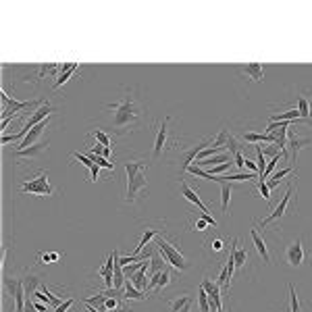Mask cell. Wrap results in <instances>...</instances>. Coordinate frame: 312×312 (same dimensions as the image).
<instances>
[{"mask_svg":"<svg viewBox=\"0 0 312 312\" xmlns=\"http://www.w3.org/2000/svg\"><path fill=\"white\" fill-rule=\"evenodd\" d=\"M106 108L112 110V127H115V131L119 135H123L125 131L137 129L146 119V106L133 88L125 90L119 100L106 104Z\"/></svg>","mask_w":312,"mask_h":312,"instance_id":"1","label":"cell"},{"mask_svg":"<svg viewBox=\"0 0 312 312\" xmlns=\"http://www.w3.org/2000/svg\"><path fill=\"white\" fill-rule=\"evenodd\" d=\"M156 248L161 250V254H163V258L171 264L175 271H179V273H186L188 268H190V262L183 258V254H181V250H179V246H173V244H169L167 239L163 237V235H159L156 237Z\"/></svg>","mask_w":312,"mask_h":312,"instance_id":"2","label":"cell"},{"mask_svg":"<svg viewBox=\"0 0 312 312\" xmlns=\"http://www.w3.org/2000/svg\"><path fill=\"white\" fill-rule=\"evenodd\" d=\"M21 192L23 194H38V196H50L54 194V188L50 186L48 181V175L46 171H40L32 181H25L21 186Z\"/></svg>","mask_w":312,"mask_h":312,"instance_id":"3","label":"cell"},{"mask_svg":"<svg viewBox=\"0 0 312 312\" xmlns=\"http://www.w3.org/2000/svg\"><path fill=\"white\" fill-rule=\"evenodd\" d=\"M148 188V179H146V171H139L133 177H127V196H125V202L133 204L139 194Z\"/></svg>","mask_w":312,"mask_h":312,"instance_id":"4","label":"cell"},{"mask_svg":"<svg viewBox=\"0 0 312 312\" xmlns=\"http://www.w3.org/2000/svg\"><path fill=\"white\" fill-rule=\"evenodd\" d=\"M295 125V123H293ZM291 125V127H293ZM289 127V131H287V148H289V159L295 163L297 161V156H300V152L308 146H312V139L310 137H302L300 131H295Z\"/></svg>","mask_w":312,"mask_h":312,"instance_id":"5","label":"cell"},{"mask_svg":"<svg viewBox=\"0 0 312 312\" xmlns=\"http://www.w3.org/2000/svg\"><path fill=\"white\" fill-rule=\"evenodd\" d=\"M306 258H308V254H306V250H304V239H302V237L293 239V242L287 246V250H285V260H287V264H289V266H302Z\"/></svg>","mask_w":312,"mask_h":312,"instance_id":"6","label":"cell"},{"mask_svg":"<svg viewBox=\"0 0 312 312\" xmlns=\"http://www.w3.org/2000/svg\"><path fill=\"white\" fill-rule=\"evenodd\" d=\"M3 102H5V110H3V115H5V117H7V115H19L21 110H30V108H34L36 104H42V102H38V100L17 102L15 98L7 96V92H3Z\"/></svg>","mask_w":312,"mask_h":312,"instance_id":"7","label":"cell"},{"mask_svg":"<svg viewBox=\"0 0 312 312\" xmlns=\"http://www.w3.org/2000/svg\"><path fill=\"white\" fill-rule=\"evenodd\" d=\"M291 190H293V186L289 183V186H287V190H285V194H283V198H281V202L275 206V210H273L268 217H264V219L260 221V225H262V227H266L268 223H273V221H277V219H283V217H285V210H287V204H289V196H291Z\"/></svg>","mask_w":312,"mask_h":312,"instance_id":"8","label":"cell"},{"mask_svg":"<svg viewBox=\"0 0 312 312\" xmlns=\"http://www.w3.org/2000/svg\"><path fill=\"white\" fill-rule=\"evenodd\" d=\"M169 146V117L163 121V125L159 127V133H156V139H154V148H152V154L159 159V156L167 150Z\"/></svg>","mask_w":312,"mask_h":312,"instance_id":"9","label":"cell"},{"mask_svg":"<svg viewBox=\"0 0 312 312\" xmlns=\"http://www.w3.org/2000/svg\"><path fill=\"white\" fill-rule=\"evenodd\" d=\"M48 125H50V121L46 119V121H42L40 125H36L34 129L27 133L19 144H17V150H23V148H30V146H34V144H38V139H40V135L44 133V129H48Z\"/></svg>","mask_w":312,"mask_h":312,"instance_id":"10","label":"cell"},{"mask_svg":"<svg viewBox=\"0 0 312 312\" xmlns=\"http://www.w3.org/2000/svg\"><path fill=\"white\" fill-rule=\"evenodd\" d=\"M44 150H48V141H38V144L30 146V148L15 150V152H13V156H15V159H38V156Z\"/></svg>","mask_w":312,"mask_h":312,"instance_id":"11","label":"cell"},{"mask_svg":"<svg viewBox=\"0 0 312 312\" xmlns=\"http://www.w3.org/2000/svg\"><path fill=\"white\" fill-rule=\"evenodd\" d=\"M250 237H252V244L256 246V252L262 256V260H264L266 264H271V254H268L266 242H264V237H260V233H258L256 227H252V229H250Z\"/></svg>","mask_w":312,"mask_h":312,"instance_id":"12","label":"cell"},{"mask_svg":"<svg viewBox=\"0 0 312 312\" xmlns=\"http://www.w3.org/2000/svg\"><path fill=\"white\" fill-rule=\"evenodd\" d=\"M21 283H23V289H25L27 300H32V297L36 295V291L42 287V277H38V275L30 273V275H25V277L21 279Z\"/></svg>","mask_w":312,"mask_h":312,"instance_id":"13","label":"cell"},{"mask_svg":"<svg viewBox=\"0 0 312 312\" xmlns=\"http://www.w3.org/2000/svg\"><path fill=\"white\" fill-rule=\"evenodd\" d=\"M239 73H244L252 81H262L264 79V67L260 63H250V65L239 67Z\"/></svg>","mask_w":312,"mask_h":312,"instance_id":"14","label":"cell"},{"mask_svg":"<svg viewBox=\"0 0 312 312\" xmlns=\"http://www.w3.org/2000/svg\"><path fill=\"white\" fill-rule=\"evenodd\" d=\"M73 159L75 161H79L83 167H88L90 169V181L94 183L96 179H98V175H100V167H98L88 154H83V152H73Z\"/></svg>","mask_w":312,"mask_h":312,"instance_id":"15","label":"cell"},{"mask_svg":"<svg viewBox=\"0 0 312 312\" xmlns=\"http://www.w3.org/2000/svg\"><path fill=\"white\" fill-rule=\"evenodd\" d=\"M181 194L186 196L192 204H196V208H200V210H202V215H208V208H206V204L200 200V198H198L196 190H192V188H190V186H188V183L183 181V179H181Z\"/></svg>","mask_w":312,"mask_h":312,"instance_id":"16","label":"cell"},{"mask_svg":"<svg viewBox=\"0 0 312 312\" xmlns=\"http://www.w3.org/2000/svg\"><path fill=\"white\" fill-rule=\"evenodd\" d=\"M77 67H79L77 63H67V65H65V69L61 71V75L56 77V81L52 83V90H59L61 86H65V83L71 79V75H73L75 71H77Z\"/></svg>","mask_w":312,"mask_h":312,"instance_id":"17","label":"cell"},{"mask_svg":"<svg viewBox=\"0 0 312 312\" xmlns=\"http://www.w3.org/2000/svg\"><path fill=\"white\" fill-rule=\"evenodd\" d=\"M231 161V154L229 152H223V154H215V156H210V159H206V161H200V163H196L198 167H202V169H212V167H219V165H223V163H229Z\"/></svg>","mask_w":312,"mask_h":312,"instance_id":"18","label":"cell"},{"mask_svg":"<svg viewBox=\"0 0 312 312\" xmlns=\"http://www.w3.org/2000/svg\"><path fill=\"white\" fill-rule=\"evenodd\" d=\"M231 192H233V186H231V183L223 181V183H221V208H223V215H229Z\"/></svg>","mask_w":312,"mask_h":312,"instance_id":"19","label":"cell"},{"mask_svg":"<svg viewBox=\"0 0 312 312\" xmlns=\"http://www.w3.org/2000/svg\"><path fill=\"white\" fill-rule=\"evenodd\" d=\"M123 289H125V300H139V302H141V300H146V297H148L146 291H139V289L133 287L131 279H127V281H125Z\"/></svg>","mask_w":312,"mask_h":312,"instance_id":"20","label":"cell"},{"mask_svg":"<svg viewBox=\"0 0 312 312\" xmlns=\"http://www.w3.org/2000/svg\"><path fill=\"white\" fill-rule=\"evenodd\" d=\"M302 115L297 108H289V110H283V112H275V115H271V121L279 123V121H300Z\"/></svg>","mask_w":312,"mask_h":312,"instance_id":"21","label":"cell"},{"mask_svg":"<svg viewBox=\"0 0 312 312\" xmlns=\"http://www.w3.org/2000/svg\"><path fill=\"white\" fill-rule=\"evenodd\" d=\"M148 266L150 264H144V266H141L139 268V271L131 277V283H133V287L135 289H139V291H146V285H148V283H146V275H148Z\"/></svg>","mask_w":312,"mask_h":312,"instance_id":"22","label":"cell"},{"mask_svg":"<svg viewBox=\"0 0 312 312\" xmlns=\"http://www.w3.org/2000/svg\"><path fill=\"white\" fill-rule=\"evenodd\" d=\"M148 169V163L146 161H127L125 163V173H127V177H133V175H137L139 171H146Z\"/></svg>","mask_w":312,"mask_h":312,"instance_id":"23","label":"cell"},{"mask_svg":"<svg viewBox=\"0 0 312 312\" xmlns=\"http://www.w3.org/2000/svg\"><path fill=\"white\" fill-rule=\"evenodd\" d=\"M297 110H300V115H302V119L304 121H312V115H310V102L306 100V98L302 96V94H297Z\"/></svg>","mask_w":312,"mask_h":312,"instance_id":"24","label":"cell"},{"mask_svg":"<svg viewBox=\"0 0 312 312\" xmlns=\"http://www.w3.org/2000/svg\"><path fill=\"white\" fill-rule=\"evenodd\" d=\"M293 173V167H287V169H281L279 173H275L273 177H271V181H266V186H268V190H275L279 183H281V179L285 177V175H291Z\"/></svg>","mask_w":312,"mask_h":312,"instance_id":"25","label":"cell"},{"mask_svg":"<svg viewBox=\"0 0 312 312\" xmlns=\"http://www.w3.org/2000/svg\"><path fill=\"white\" fill-rule=\"evenodd\" d=\"M186 173H190V175H194V177L208 179V181H215V179H217L215 175H210L208 171H204V169H202V167H198V165H190V167L186 169Z\"/></svg>","mask_w":312,"mask_h":312,"instance_id":"26","label":"cell"},{"mask_svg":"<svg viewBox=\"0 0 312 312\" xmlns=\"http://www.w3.org/2000/svg\"><path fill=\"white\" fill-rule=\"evenodd\" d=\"M198 308H200V312H210V297L202 285L198 287Z\"/></svg>","mask_w":312,"mask_h":312,"instance_id":"27","label":"cell"},{"mask_svg":"<svg viewBox=\"0 0 312 312\" xmlns=\"http://www.w3.org/2000/svg\"><path fill=\"white\" fill-rule=\"evenodd\" d=\"M171 281H173L171 271H167V268H163V271L159 273V287H156V291H163L165 287H169V285H171Z\"/></svg>","mask_w":312,"mask_h":312,"instance_id":"28","label":"cell"},{"mask_svg":"<svg viewBox=\"0 0 312 312\" xmlns=\"http://www.w3.org/2000/svg\"><path fill=\"white\" fill-rule=\"evenodd\" d=\"M254 150H256V167H258V175L260 179L264 177V171H266V161H264V154L260 150V144H254Z\"/></svg>","mask_w":312,"mask_h":312,"instance_id":"29","label":"cell"},{"mask_svg":"<svg viewBox=\"0 0 312 312\" xmlns=\"http://www.w3.org/2000/svg\"><path fill=\"white\" fill-rule=\"evenodd\" d=\"M188 302H192L190 295H179V297H175L173 302H169V312H179Z\"/></svg>","mask_w":312,"mask_h":312,"instance_id":"30","label":"cell"},{"mask_svg":"<svg viewBox=\"0 0 312 312\" xmlns=\"http://www.w3.org/2000/svg\"><path fill=\"white\" fill-rule=\"evenodd\" d=\"M246 260H248V250L246 248H235V268H244L246 266Z\"/></svg>","mask_w":312,"mask_h":312,"instance_id":"31","label":"cell"},{"mask_svg":"<svg viewBox=\"0 0 312 312\" xmlns=\"http://www.w3.org/2000/svg\"><path fill=\"white\" fill-rule=\"evenodd\" d=\"M279 161H287V156L285 154H279V156H273L271 159V163L266 165V171H264V177H262V181L268 177V175H273V171L277 169V165H279Z\"/></svg>","mask_w":312,"mask_h":312,"instance_id":"32","label":"cell"},{"mask_svg":"<svg viewBox=\"0 0 312 312\" xmlns=\"http://www.w3.org/2000/svg\"><path fill=\"white\" fill-rule=\"evenodd\" d=\"M94 137H96L98 144H102L104 148H110V146H112V139H110V135H108V133H104L102 129H98V127L94 129Z\"/></svg>","mask_w":312,"mask_h":312,"instance_id":"33","label":"cell"},{"mask_svg":"<svg viewBox=\"0 0 312 312\" xmlns=\"http://www.w3.org/2000/svg\"><path fill=\"white\" fill-rule=\"evenodd\" d=\"M90 159L98 165V167H102V169H108V171H115V163H110L108 159H104V156H90Z\"/></svg>","mask_w":312,"mask_h":312,"instance_id":"34","label":"cell"},{"mask_svg":"<svg viewBox=\"0 0 312 312\" xmlns=\"http://www.w3.org/2000/svg\"><path fill=\"white\" fill-rule=\"evenodd\" d=\"M208 250H210V252H215V254H221V252L225 250V242H223L221 237L210 239V242H208Z\"/></svg>","mask_w":312,"mask_h":312,"instance_id":"35","label":"cell"},{"mask_svg":"<svg viewBox=\"0 0 312 312\" xmlns=\"http://www.w3.org/2000/svg\"><path fill=\"white\" fill-rule=\"evenodd\" d=\"M61 254L59 252H48V254H40V262L44 264H50V262H59Z\"/></svg>","mask_w":312,"mask_h":312,"instance_id":"36","label":"cell"},{"mask_svg":"<svg viewBox=\"0 0 312 312\" xmlns=\"http://www.w3.org/2000/svg\"><path fill=\"white\" fill-rule=\"evenodd\" d=\"M256 186H258V192H260V196H262V200H271V190H268V186H266V181H262V179H258L256 181Z\"/></svg>","mask_w":312,"mask_h":312,"instance_id":"37","label":"cell"},{"mask_svg":"<svg viewBox=\"0 0 312 312\" xmlns=\"http://www.w3.org/2000/svg\"><path fill=\"white\" fill-rule=\"evenodd\" d=\"M206 227H208V221L204 217H198L194 223H192V229L194 231H206Z\"/></svg>","mask_w":312,"mask_h":312,"instance_id":"38","label":"cell"},{"mask_svg":"<svg viewBox=\"0 0 312 312\" xmlns=\"http://www.w3.org/2000/svg\"><path fill=\"white\" fill-rule=\"evenodd\" d=\"M231 165H233V163L229 161V163H223V165H219V167H212V169H210V175H223L225 171H229Z\"/></svg>","mask_w":312,"mask_h":312,"instance_id":"39","label":"cell"},{"mask_svg":"<svg viewBox=\"0 0 312 312\" xmlns=\"http://www.w3.org/2000/svg\"><path fill=\"white\" fill-rule=\"evenodd\" d=\"M244 169H248V173H254V175L258 173V167H256V163H254V161H250L248 156H246V165H244Z\"/></svg>","mask_w":312,"mask_h":312,"instance_id":"40","label":"cell"},{"mask_svg":"<svg viewBox=\"0 0 312 312\" xmlns=\"http://www.w3.org/2000/svg\"><path fill=\"white\" fill-rule=\"evenodd\" d=\"M73 304H75V300H73V297H69V300H65V302H63L59 308H56L54 312H67V310H69L71 306H73Z\"/></svg>","mask_w":312,"mask_h":312,"instance_id":"41","label":"cell"},{"mask_svg":"<svg viewBox=\"0 0 312 312\" xmlns=\"http://www.w3.org/2000/svg\"><path fill=\"white\" fill-rule=\"evenodd\" d=\"M235 165H237V169H244V165H246V156H244V152H237L235 156Z\"/></svg>","mask_w":312,"mask_h":312,"instance_id":"42","label":"cell"},{"mask_svg":"<svg viewBox=\"0 0 312 312\" xmlns=\"http://www.w3.org/2000/svg\"><path fill=\"white\" fill-rule=\"evenodd\" d=\"M32 302H34V308H36L38 312H48V308H50L48 304H44V302H40V300H36V297H34V300H32Z\"/></svg>","mask_w":312,"mask_h":312,"instance_id":"43","label":"cell"},{"mask_svg":"<svg viewBox=\"0 0 312 312\" xmlns=\"http://www.w3.org/2000/svg\"><path fill=\"white\" fill-rule=\"evenodd\" d=\"M106 312H131V308H125V306H119L115 310H106Z\"/></svg>","mask_w":312,"mask_h":312,"instance_id":"44","label":"cell"},{"mask_svg":"<svg viewBox=\"0 0 312 312\" xmlns=\"http://www.w3.org/2000/svg\"><path fill=\"white\" fill-rule=\"evenodd\" d=\"M179 312H192V302H188V304H186V306H183V308H181Z\"/></svg>","mask_w":312,"mask_h":312,"instance_id":"45","label":"cell"},{"mask_svg":"<svg viewBox=\"0 0 312 312\" xmlns=\"http://www.w3.org/2000/svg\"><path fill=\"white\" fill-rule=\"evenodd\" d=\"M102 156H104V159H108V156H110V148H104V154Z\"/></svg>","mask_w":312,"mask_h":312,"instance_id":"46","label":"cell"}]
</instances>
